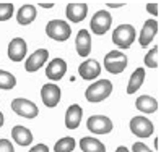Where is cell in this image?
<instances>
[{
	"label": "cell",
	"mask_w": 161,
	"mask_h": 152,
	"mask_svg": "<svg viewBox=\"0 0 161 152\" xmlns=\"http://www.w3.org/2000/svg\"><path fill=\"white\" fill-rule=\"evenodd\" d=\"M158 2H150V3H147V12L148 13H151V15H155V16H158Z\"/></svg>",
	"instance_id": "obj_29"
},
{
	"label": "cell",
	"mask_w": 161,
	"mask_h": 152,
	"mask_svg": "<svg viewBox=\"0 0 161 152\" xmlns=\"http://www.w3.org/2000/svg\"><path fill=\"white\" fill-rule=\"evenodd\" d=\"M90 24H91V31H93L94 34L101 36V34H104V33L109 31V28H111V24H112V16H111L109 12L99 10V12H96V13L93 15Z\"/></svg>",
	"instance_id": "obj_7"
},
{
	"label": "cell",
	"mask_w": 161,
	"mask_h": 152,
	"mask_svg": "<svg viewBox=\"0 0 161 152\" xmlns=\"http://www.w3.org/2000/svg\"><path fill=\"white\" fill-rule=\"evenodd\" d=\"M36 15H37V12H36L34 5H23L20 10L16 12V21L23 26L31 24L36 20Z\"/></svg>",
	"instance_id": "obj_19"
},
{
	"label": "cell",
	"mask_w": 161,
	"mask_h": 152,
	"mask_svg": "<svg viewBox=\"0 0 161 152\" xmlns=\"http://www.w3.org/2000/svg\"><path fill=\"white\" fill-rule=\"evenodd\" d=\"M65 13H67V18H69V21L72 23H80L83 21L85 18H86L88 15V5L86 3H69L67 8H65Z\"/></svg>",
	"instance_id": "obj_12"
},
{
	"label": "cell",
	"mask_w": 161,
	"mask_h": 152,
	"mask_svg": "<svg viewBox=\"0 0 161 152\" xmlns=\"http://www.w3.org/2000/svg\"><path fill=\"white\" fill-rule=\"evenodd\" d=\"M104 68L111 74H119L127 68V55L119 50H111L104 57Z\"/></svg>",
	"instance_id": "obj_2"
},
{
	"label": "cell",
	"mask_w": 161,
	"mask_h": 152,
	"mask_svg": "<svg viewBox=\"0 0 161 152\" xmlns=\"http://www.w3.org/2000/svg\"><path fill=\"white\" fill-rule=\"evenodd\" d=\"M12 110L20 115L23 118H34L39 115V110H37L36 104L28 100V99H23V97H18V99H13L12 102Z\"/></svg>",
	"instance_id": "obj_5"
},
{
	"label": "cell",
	"mask_w": 161,
	"mask_h": 152,
	"mask_svg": "<svg viewBox=\"0 0 161 152\" xmlns=\"http://www.w3.org/2000/svg\"><path fill=\"white\" fill-rule=\"evenodd\" d=\"M153 123L147 117H134L130 120V131L138 138H150L153 134Z\"/></svg>",
	"instance_id": "obj_8"
},
{
	"label": "cell",
	"mask_w": 161,
	"mask_h": 152,
	"mask_svg": "<svg viewBox=\"0 0 161 152\" xmlns=\"http://www.w3.org/2000/svg\"><path fill=\"white\" fill-rule=\"evenodd\" d=\"M75 47L80 57H88L91 52V36L88 33V29H80L75 39Z\"/></svg>",
	"instance_id": "obj_15"
},
{
	"label": "cell",
	"mask_w": 161,
	"mask_h": 152,
	"mask_svg": "<svg viewBox=\"0 0 161 152\" xmlns=\"http://www.w3.org/2000/svg\"><path fill=\"white\" fill-rule=\"evenodd\" d=\"M3 121H5V118H3V113H2V112H0V128H2V126H3Z\"/></svg>",
	"instance_id": "obj_34"
},
{
	"label": "cell",
	"mask_w": 161,
	"mask_h": 152,
	"mask_svg": "<svg viewBox=\"0 0 161 152\" xmlns=\"http://www.w3.org/2000/svg\"><path fill=\"white\" fill-rule=\"evenodd\" d=\"M65 71H67V63L62 58H54L46 68V76L52 81H59L64 78Z\"/></svg>",
	"instance_id": "obj_14"
},
{
	"label": "cell",
	"mask_w": 161,
	"mask_h": 152,
	"mask_svg": "<svg viewBox=\"0 0 161 152\" xmlns=\"http://www.w3.org/2000/svg\"><path fill=\"white\" fill-rule=\"evenodd\" d=\"M145 65L148 68H158L159 66V47H153L147 55H145Z\"/></svg>",
	"instance_id": "obj_25"
},
{
	"label": "cell",
	"mask_w": 161,
	"mask_h": 152,
	"mask_svg": "<svg viewBox=\"0 0 161 152\" xmlns=\"http://www.w3.org/2000/svg\"><path fill=\"white\" fill-rule=\"evenodd\" d=\"M75 146H77L75 139L72 136H65V138H62V139H59L57 142H55L54 152H72L75 149Z\"/></svg>",
	"instance_id": "obj_23"
},
{
	"label": "cell",
	"mask_w": 161,
	"mask_h": 152,
	"mask_svg": "<svg viewBox=\"0 0 161 152\" xmlns=\"http://www.w3.org/2000/svg\"><path fill=\"white\" fill-rule=\"evenodd\" d=\"M145 76H147V74H145V70H143V68H137L134 73H132L130 81H129V84H127V94L137 92V91L140 89V86L143 84Z\"/></svg>",
	"instance_id": "obj_22"
},
{
	"label": "cell",
	"mask_w": 161,
	"mask_h": 152,
	"mask_svg": "<svg viewBox=\"0 0 161 152\" xmlns=\"http://www.w3.org/2000/svg\"><path fill=\"white\" fill-rule=\"evenodd\" d=\"M78 74L81 76L83 79H86V81L96 79L98 76L101 74V65L96 60H86V62H83L78 66Z\"/></svg>",
	"instance_id": "obj_13"
},
{
	"label": "cell",
	"mask_w": 161,
	"mask_h": 152,
	"mask_svg": "<svg viewBox=\"0 0 161 152\" xmlns=\"http://www.w3.org/2000/svg\"><path fill=\"white\" fill-rule=\"evenodd\" d=\"M46 34L51 37L54 41H59V42H64L67 41L70 34H72V28L67 21L64 20H52L47 23L46 26Z\"/></svg>",
	"instance_id": "obj_4"
},
{
	"label": "cell",
	"mask_w": 161,
	"mask_h": 152,
	"mask_svg": "<svg viewBox=\"0 0 161 152\" xmlns=\"http://www.w3.org/2000/svg\"><path fill=\"white\" fill-rule=\"evenodd\" d=\"M156 33H158V23H156V20H147L143 28H142L140 37H138L140 45L147 47L151 41H153V37L156 36Z\"/></svg>",
	"instance_id": "obj_16"
},
{
	"label": "cell",
	"mask_w": 161,
	"mask_h": 152,
	"mask_svg": "<svg viewBox=\"0 0 161 152\" xmlns=\"http://www.w3.org/2000/svg\"><path fill=\"white\" fill-rule=\"evenodd\" d=\"M13 3L10 2H5V3H0V21H7L10 20V18L13 16Z\"/></svg>",
	"instance_id": "obj_26"
},
{
	"label": "cell",
	"mask_w": 161,
	"mask_h": 152,
	"mask_svg": "<svg viewBox=\"0 0 161 152\" xmlns=\"http://www.w3.org/2000/svg\"><path fill=\"white\" fill-rule=\"evenodd\" d=\"M81 115H83V109L78 105V104H73L67 109V113H65V126L69 129H75L78 128L80 121H81Z\"/></svg>",
	"instance_id": "obj_17"
},
{
	"label": "cell",
	"mask_w": 161,
	"mask_h": 152,
	"mask_svg": "<svg viewBox=\"0 0 161 152\" xmlns=\"http://www.w3.org/2000/svg\"><path fill=\"white\" fill-rule=\"evenodd\" d=\"M86 128L94 133V134H108L112 131V121L111 118L104 117V115H91L86 121Z\"/></svg>",
	"instance_id": "obj_6"
},
{
	"label": "cell",
	"mask_w": 161,
	"mask_h": 152,
	"mask_svg": "<svg viewBox=\"0 0 161 152\" xmlns=\"http://www.w3.org/2000/svg\"><path fill=\"white\" fill-rule=\"evenodd\" d=\"M125 3L124 2H108V7H111V8H119V7H124Z\"/></svg>",
	"instance_id": "obj_31"
},
{
	"label": "cell",
	"mask_w": 161,
	"mask_h": 152,
	"mask_svg": "<svg viewBox=\"0 0 161 152\" xmlns=\"http://www.w3.org/2000/svg\"><path fill=\"white\" fill-rule=\"evenodd\" d=\"M16 84V78L5 70H0V89H13Z\"/></svg>",
	"instance_id": "obj_24"
},
{
	"label": "cell",
	"mask_w": 161,
	"mask_h": 152,
	"mask_svg": "<svg viewBox=\"0 0 161 152\" xmlns=\"http://www.w3.org/2000/svg\"><path fill=\"white\" fill-rule=\"evenodd\" d=\"M12 136H13V141L20 146H30L33 142V133L21 125H18L12 129Z\"/></svg>",
	"instance_id": "obj_18"
},
{
	"label": "cell",
	"mask_w": 161,
	"mask_h": 152,
	"mask_svg": "<svg viewBox=\"0 0 161 152\" xmlns=\"http://www.w3.org/2000/svg\"><path fill=\"white\" fill-rule=\"evenodd\" d=\"M112 92V83L109 79H99L96 83H93L91 86L85 91V97L88 102H101L104 99H108Z\"/></svg>",
	"instance_id": "obj_1"
},
{
	"label": "cell",
	"mask_w": 161,
	"mask_h": 152,
	"mask_svg": "<svg viewBox=\"0 0 161 152\" xmlns=\"http://www.w3.org/2000/svg\"><path fill=\"white\" fill-rule=\"evenodd\" d=\"M116 152H130V150H129L125 146H120V147H117V149H116Z\"/></svg>",
	"instance_id": "obj_33"
},
{
	"label": "cell",
	"mask_w": 161,
	"mask_h": 152,
	"mask_svg": "<svg viewBox=\"0 0 161 152\" xmlns=\"http://www.w3.org/2000/svg\"><path fill=\"white\" fill-rule=\"evenodd\" d=\"M132 152H151L143 142H134V146H132Z\"/></svg>",
	"instance_id": "obj_28"
},
{
	"label": "cell",
	"mask_w": 161,
	"mask_h": 152,
	"mask_svg": "<svg viewBox=\"0 0 161 152\" xmlns=\"http://www.w3.org/2000/svg\"><path fill=\"white\" fill-rule=\"evenodd\" d=\"M41 99H42L46 107H51V109L55 107L60 102V88L52 84V83L44 84L41 89Z\"/></svg>",
	"instance_id": "obj_9"
},
{
	"label": "cell",
	"mask_w": 161,
	"mask_h": 152,
	"mask_svg": "<svg viewBox=\"0 0 161 152\" xmlns=\"http://www.w3.org/2000/svg\"><path fill=\"white\" fill-rule=\"evenodd\" d=\"M30 152H49V147H47L46 144H37V146H34Z\"/></svg>",
	"instance_id": "obj_30"
},
{
	"label": "cell",
	"mask_w": 161,
	"mask_h": 152,
	"mask_svg": "<svg viewBox=\"0 0 161 152\" xmlns=\"http://www.w3.org/2000/svg\"><path fill=\"white\" fill-rule=\"evenodd\" d=\"M39 7H42V8H52V7H54V2H51V3H46V2H39Z\"/></svg>",
	"instance_id": "obj_32"
},
{
	"label": "cell",
	"mask_w": 161,
	"mask_h": 152,
	"mask_svg": "<svg viewBox=\"0 0 161 152\" xmlns=\"http://www.w3.org/2000/svg\"><path fill=\"white\" fill-rule=\"evenodd\" d=\"M135 41V28L132 24H120L112 33V42L120 49H129Z\"/></svg>",
	"instance_id": "obj_3"
},
{
	"label": "cell",
	"mask_w": 161,
	"mask_h": 152,
	"mask_svg": "<svg viewBox=\"0 0 161 152\" xmlns=\"http://www.w3.org/2000/svg\"><path fill=\"white\" fill-rule=\"evenodd\" d=\"M0 152H15L13 144L7 139H0Z\"/></svg>",
	"instance_id": "obj_27"
},
{
	"label": "cell",
	"mask_w": 161,
	"mask_h": 152,
	"mask_svg": "<svg viewBox=\"0 0 161 152\" xmlns=\"http://www.w3.org/2000/svg\"><path fill=\"white\" fill-rule=\"evenodd\" d=\"M28 52V45L26 41L21 37H15L8 44V58L12 62H21L25 58V55Z\"/></svg>",
	"instance_id": "obj_10"
},
{
	"label": "cell",
	"mask_w": 161,
	"mask_h": 152,
	"mask_svg": "<svg viewBox=\"0 0 161 152\" xmlns=\"http://www.w3.org/2000/svg\"><path fill=\"white\" fill-rule=\"evenodd\" d=\"M80 149L83 152H106V146L96 138H91V136H86V138H81L80 141Z\"/></svg>",
	"instance_id": "obj_21"
},
{
	"label": "cell",
	"mask_w": 161,
	"mask_h": 152,
	"mask_svg": "<svg viewBox=\"0 0 161 152\" xmlns=\"http://www.w3.org/2000/svg\"><path fill=\"white\" fill-rule=\"evenodd\" d=\"M47 58H49V52H47L46 49H39L36 50L34 53H31L30 57L26 58V63H25V70L28 73H34L41 68V66L47 62Z\"/></svg>",
	"instance_id": "obj_11"
},
{
	"label": "cell",
	"mask_w": 161,
	"mask_h": 152,
	"mask_svg": "<svg viewBox=\"0 0 161 152\" xmlns=\"http://www.w3.org/2000/svg\"><path fill=\"white\" fill-rule=\"evenodd\" d=\"M135 107L143 113H155L158 110V100L151 96H140L135 100Z\"/></svg>",
	"instance_id": "obj_20"
}]
</instances>
